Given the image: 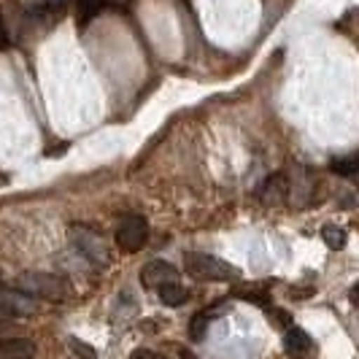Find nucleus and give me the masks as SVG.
<instances>
[{"label":"nucleus","instance_id":"1","mask_svg":"<svg viewBox=\"0 0 359 359\" xmlns=\"http://www.w3.org/2000/svg\"><path fill=\"white\" fill-rule=\"evenodd\" d=\"M14 287L30 297H36V300H49V303H62L71 294L68 281L54 276V273H22V276H17Z\"/></svg>","mask_w":359,"mask_h":359},{"label":"nucleus","instance_id":"2","mask_svg":"<svg viewBox=\"0 0 359 359\" xmlns=\"http://www.w3.org/2000/svg\"><path fill=\"white\" fill-rule=\"evenodd\" d=\"M184 270L198 278V281H238L241 278V268H235L230 262L211 257V254H187L184 257Z\"/></svg>","mask_w":359,"mask_h":359},{"label":"nucleus","instance_id":"3","mask_svg":"<svg viewBox=\"0 0 359 359\" xmlns=\"http://www.w3.org/2000/svg\"><path fill=\"white\" fill-rule=\"evenodd\" d=\"M146 238H149V224H146L144 216H125L116 227V243L119 249L127 254H135L144 249Z\"/></svg>","mask_w":359,"mask_h":359},{"label":"nucleus","instance_id":"4","mask_svg":"<svg viewBox=\"0 0 359 359\" xmlns=\"http://www.w3.org/2000/svg\"><path fill=\"white\" fill-rule=\"evenodd\" d=\"M141 281L149 289H160L165 284H176L179 281V270L173 268L170 262H165V259H151L141 268Z\"/></svg>","mask_w":359,"mask_h":359},{"label":"nucleus","instance_id":"5","mask_svg":"<svg viewBox=\"0 0 359 359\" xmlns=\"http://www.w3.org/2000/svg\"><path fill=\"white\" fill-rule=\"evenodd\" d=\"M0 308L11 311L14 316H33V313L38 311V303H36V297L19 292L17 287L14 289L0 287Z\"/></svg>","mask_w":359,"mask_h":359},{"label":"nucleus","instance_id":"6","mask_svg":"<svg viewBox=\"0 0 359 359\" xmlns=\"http://www.w3.org/2000/svg\"><path fill=\"white\" fill-rule=\"evenodd\" d=\"M287 198H289L287 176H284V173H273V176L265 181V187H262V192H259V200H262L265 205H281Z\"/></svg>","mask_w":359,"mask_h":359},{"label":"nucleus","instance_id":"7","mask_svg":"<svg viewBox=\"0 0 359 359\" xmlns=\"http://www.w3.org/2000/svg\"><path fill=\"white\" fill-rule=\"evenodd\" d=\"M36 343L27 338H6L0 341V359H33Z\"/></svg>","mask_w":359,"mask_h":359},{"label":"nucleus","instance_id":"8","mask_svg":"<svg viewBox=\"0 0 359 359\" xmlns=\"http://www.w3.org/2000/svg\"><path fill=\"white\" fill-rule=\"evenodd\" d=\"M73 241L79 243V249L87 254V257H92V259H97V262H106L108 259V252H106V246L100 243V238L97 235H92V233H79L76 227H73Z\"/></svg>","mask_w":359,"mask_h":359},{"label":"nucleus","instance_id":"9","mask_svg":"<svg viewBox=\"0 0 359 359\" xmlns=\"http://www.w3.org/2000/svg\"><path fill=\"white\" fill-rule=\"evenodd\" d=\"M284 348H287L292 357H303V354H308L313 348V341H311V335H308L306 330L289 327L287 335H284Z\"/></svg>","mask_w":359,"mask_h":359},{"label":"nucleus","instance_id":"10","mask_svg":"<svg viewBox=\"0 0 359 359\" xmlns=\"http://www.w3.org/2000/svg\"><path fill=\"white\" fill-rule=\"evenodd\" d=\"M157 292H160L162 306L176 308V306H184V303L189 300V289H187V287H181L179 281H176V284H165V287H160V289H157Z\"/></svg>","mask_w":359,"mask_h":359},{"label":"nucleus","instance_id":"11","mask_svg":"<svg viewBox=\"0 0 359 359\" xmlns=\"http://www.w3.org/2000/svg\"><path fill=\"white\" fill-rule=\"evenodd\" d=\"M322 241L332 249V252H341V249H346V241H348V235H346V230L343 227H335V224H327L322 230Z\"/></svg>","mask_w":359,"mask_h":359},{"label":"nucleus","instance_id":"12","mask_svg":"<svg viewBox=\"0 0 359 359\" xmlns=\"http://www.w3.org/2000/svg\"><path fill=\"white\" fill-rule=\"evenodd\" d=\"M330 170L338 173V176H354L359 173V151L348 154V157H338V160L330 162Z\"/></svg>","mask_w":359,"mask_h":359},{"label":"nucleus","instance_id":"13","mask_svg":"<svg viewBox=\"0 0 359 359\" xmlns=\"http://www.w3.org/2000/svg\"><path fill=\"white\" fill-rule=\"evenodd\" d=\"M103 8H106V0H79V25L87 27Z\"/></svg>","mask_w":359,"mask_h":359},{"label":"nucleus","instance_id":"14","mask_svg":"<svg viewBox=\"0 0 359 359\" xmlns=\"http://www.w3.org/2000/svg\"><path fill=\"white\" fill-rule=\"evenodd\" d=\"M208 319H211L208 313H198V316L189 322V338H192L195 343L205 338V332H208V324H211Z\"/></svg>","mask_w":359,"mask_h":359},{"label":"nucleus","instance_id":"15","mask_svg":"<svg viewBox=\"0 0 359 359\" xmlns=\"http://www.w3.org/2000/svg\"><path fill=\"white\" fill-rule=\"evenodd\" d=\"M68 343H71V348L76 351V357H81V359H95V357H97L90 343H81L79 338H71Z\"/></svg>","mask_w":359,"mask_h":359},{"label":"nucleus","instance_id":"16","mask_svg":"<svg viewBox=\"0 0 359 359\" xmlns=\"http://www.w3.org/2000/svg\"><path fill=\"white\" fill-rule=\"evenodd\" d=\"M130 359H165V357H160L157 351H149V348H135L130 354Z\"/></svg>","mask_w":359,"mask_h":359},{"label":"nucleus","instance_id":"17","mask_svg":"<svg viewBox=\"0 0 359 359\" xmlns=\"http://www.w3.org/2000/svg\"><path fill=\"white\" fill-rule=\"evenodd\" d=\"M348 297H351V303H354V306L359 308V281L354 284V287H351V292H348Z\"/></svg>","mask_w":359,"mask_h":359},{"label":"nucleus","instance_id":"18","mask_svg":"<svg viewBox=\"0 0 359 359\" xmlns=\"http://www.w3.org/2000/svg\"><path fill=\"white\" fill-rule=\"evenodd\" d=\"M8 319H14V313L6 311V308H0V322H8Z\"/></svg>","mask_w":359,"mask_h":359},{"label":"nucleus","instance_id":"19","mask_svg":"<svg viewBox=\"0 0 359 359\" xmlns=\"http://www.w3.org/2000/svg\"><path fill=\"white\" fill-rule=\"evenodd\" d=\"M6 43V27H3V17H0V46Z\"/></svg>","mask_w":359,"mask_h":359},{"label":"nucleus","instance_id":"20","mask_svg":"<svg viewBox=\"0 0 359 359\" xmlns=\"http://www.w3.org/2000/svg\"><path fill=\"white\" fill-rule=\"evenodd\" d=\"M181 359H198V357H195L192 351H181Z\"/></svg>","mask_w":359,"mask_h":359}]
</instances>
